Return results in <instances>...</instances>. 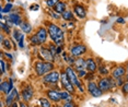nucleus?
<instances>
[{
    "mask_svg": "<svg viewBox=\"0 0 128 107\" xmlns=\"http://www.w3.org/2000/svg\"><path fill=\"white\" fill-rule=\"evenodd\" d=\"M48 36L50 37V39L56 44L57 46L64 45V39H65V35H64V32L58 25L50 23L48 24Z\"/></svg>",
    "mask_w": 128,
    "mask_h": 107,
    "instance_id": "1",
    "label": "nucleus"
},
{
    "mask_svg": "<svg viewBox=\"0 0 128 107\" xmlns=\"http://www.w3.org/2000/svg\"><path fill=\"white\" fill-rule=\"evenodd\" d=\"M54 68V63L49 62V61H36L35 62V73L37 77H43L45 74H47L48 72L53 71Z\"/></svg>",
    "mask_w": 128,
    "mask_h": 107,
    "instance_id": "2",
    "label": "nucleus"
},
{
    "mask_svg": "<svg viewBox=\"0 0 128 107\" xmlns=\"http://www.w3.org/2000/svg\"><path fill=\"white\" fill-rule=\"evenodd\" d=\"M65 72H66L67 77H68V79L71 81L72 84H74V86H77L81 93H83V92H84V88H83L82 83H81V81L79 80V77H78L77 73H76V71L70 67V66H69V67H67L65 69Z\"/></svg>",
    "mask_w": 128,
    "mask_h": 107,
    "instance_id": "3",
    "label": "nucleus"
},
{
    "mask_svg": "<svg viewBox=\"0 0 128 107\" xmlns=\"http://www.w3.org/2000/svg\"><path fill=\"white\" fill-rule=\"evenodd\" d=\"M98 85L100 90L103 93H106L108 92L110 89H113L114 86H116V82L115 80H113V78H101L98 82Z\"/></svg>",
    "mask_w": 128,
    "mask_h": 107,
    "instance_id": "4",
    "label": "nucleus"
},
{
    "mask_svg": "<svg viewBox=\"0 0 128 107\" xmlns=\"http://www.w3.org/2000/svg\"><path fill=\"white\" fill-rule=\"evenodd\" d=\"M60 79V73L58 71H50L48 72L47 74H45L43 77V82L44 83H47V84H57L58 81Z\"/></svg>",
    "mask_w": 128,
    "mask_h": 107,
    "instance_id": "5",
    "label": "nucleus"
},
{
    "mask_svg": "<svg viewBox=\"0 0 128 107\" xmlns=\"http://www.w3.org/2000/svg\"><path fill=\"white\" fill-rule=\"evenodd\" d=\"M86 51H88V48L83 44H74L70 48V55H72L74 58H79V57L86 54Z\"/></svg>",
    "mask_w": 128,
    "mask_h": 107,
    "instance_id": "6",
    "label": "nucleus"
},
{
    "mask_svg": "<svg viewBox=\"0 0 128 107\" xmlns=\"http://www.w3.org/2000/svg\"><path fill=\"white\" fill-rule=\"evenodd\" d=\"M60 82H62V88L65 89L66 91H68L69 93H71V94L74 93V85L72 84L71 81L68 79L66 72H62V73H60Z\"/></svg>",
    "mask_w": 128,
    "mask_h": 107,
    "instance_id": "7",
    "label": "nucleus"
},
{
    "mask_svg": "<svg viewBox=\"0 0 128 107\" xmlns=\"http://www.w3.org/2000/svg\"><path fill=\"white\" fill-rule=\"evenodd\" d=\"M86 89H88V92L90 93V95H91L92 97H101L102 95H103V92L100 90L98 83H95L94 81H90V82L88 83Z\"/></svg>",
    "mask_w": 128,
    "mask_h": 107,
    "instance_id": "8",
    "label": "nucleus"
},
{
    "mask_svg": "<svg viewBox=\"0 0 128 107\" xmlns=\"http://www.w3.org/2000/svg\"><path fill=\"white\" fill-rule=\"evenodd\" d=\"M13 88V80H7V81H2L1 84H0V91L4 94H9L12 91Z\"/></svg>",
    "mask_w": 128,
    "mask_h": 107,
    "instance_id": "9",
    "label": "nucleus"
},
{
    "mask_svg": "<svg viewBox=\"0 0 128 107\" xmlns=\"http://www.w3.org/2000/svg\"><path fill=\"white\" fill-rule=\"evenodd\" d=\"M46 95L52 102H55V103H58L62 101V95H60V92L59 91H56V90H48L46 92Z\"/></svg>",
    "mask_w": 128,
    "mask_h": 107,
    "instance_id": "10",
    "label": "nucleus"
},
{
    "mask_svg": "<svg viewBox=\"0 0 128 107\" xmlns=\"http://www.w3.org/2000/svg\"><path fill=\"white\" fill-rule=\"evenodd\" d=\"M16 101L19 100V93H18V90L13 89L12 91L7 95V97H6V104H7V106H11L13 102H16Z\"/></svg>",
    "mask_w": 128,
    "mask_h": 107,
    "instance_id": "11",
    "label": "nucleus"
},
{
    "mask_svg": "<svg viewBox=\"0 0 128 107\" xmlns=\"http://www.w3.org/2000/svg\"><path fill=\"white\" fill-rule=\"evenodd\" d=\"M21 95H22V98L24 100V102H30V101L32 100V97H33V95H34L33 88H32L31 85L24 88V89H23V91H22Z\"/></svg>",
    "mask_w": 128,
    "mask_h": 107,
    "instance_id": "12",
    "label": "nucleus"
},
{
    "mask_svg": "<svg viewBox=\"0 0 128 107\" xmlns=\"http://www.w3.org/2000/svg\"><path fill=\"white\" fill-rule=\"evenodd\" d=\"M126 73H127V70L124 66H117V67H115L112 70V76H113V78H115V79H117V78H123L124 76H126Z\"/></svg>",
    "mask_w": 128,
    "mask_h": 107,
    "instance_id": "13",
    "label": "nucleus"
},
{
    "mask_svg": "<svg viewBox=\"0 0 128 107\" xmlns=\"http://www.w3.org/2000/svg\"><path fill=\"white\" fill-rule=\"evenodd\" d=\"M40 56L43 57V59H45L46 61H49V62H53L54 61V56L55 55L52 53V50L49 48H40Z\"/></svg>",
    "mask_w": 128,
    "mask_h": 107,
    "instance_id": "14",
    "label": "nucleus"
},
{
    "mask_svg": "<svg viewBox=\"0 0 128 107\" xmlns=\"http://www.w3.org/2000/svg\"><path fill=\"white\" fill-rule=\"evenodd\" d=\"M35 35L37 36V38L40 39V44H44L46 42V39H47V37H48V31L46 30L45 27H40L35 33Z\"/></svg>",
    "mask_w": 128,
    "mask_h": 107,
    "instance_id": "15",
    "label": "nucleus"
},
{
    "mask_svg": "<svg viewBox=\"0 0 128 107\" xmlns=\"http://www.w3.org/2000/svg\"><path fill=\"white\" fill-rule=\"evenodd\" d=\"M74 12L76 13V15L80 19H84L86 16V10L82 4H74Z\"/></svg>",
    "mask_w": 128,
    "mask_h": 107,
    "instance_id": "16",
    "label": "nucleus"
},
{
    "mask_svg": "<svg viewBox=\"0 0 128 107\" xmlns=\"http://www.w3.org/2000/svg\"><path fill=\"white\" fill-rule=\"evenodd\" d=\"M86 60V70L89 72H91V73H95V71L98 70V65H96L95 59L88 58Z\"/></svg>",
    "mask_w": 128,
    "mask_h": 107,
    "instance_id": "17",
    "label": "nucleus"
},
{
    "mask_svg": "<svg viewBox=\"0 0 128 107\" xmlns=\"http://www.w3.org/2000/svg\"><path fill=\"white\" fill-rule=\"evenodd\" d=\"M8 20L12 23L13 25H16V26H19V25L22 24V18L20 16V14L18 13H11L9 14V18Z\"/></svg>",
    "mask_w": 128,
    "mask_h": 107,
    "instance_id": "18",
    "label": "nucleus"
},
{
    "mask_svg": "<svg viewBox=\"0 0 128 107\" xmlns=\"http://www.w3.org/2000/svg\"><path fill=\"white\" fill-rule=\"evenodd\" d=\"M74 66V68H76V70H77V71L84 70V69H86V60L83 59V58H81V57H79V58L76 59Z\"/></svg>",
    "mask_w": 128,
    "mask_h": 107,
    "instance_id": "19",
    "label": "nucleus"
},
{
    "mask_svg": "<svg viewBox=\"0 0 128 107\" xmlns=\"http://www.w3.org/2000/svg\"><path fill=\"white\" fill-rule=\"evenodd\" d=\"M62 18L67 22H72L74 21V12L71 10H66L62 13Z\"/></svg>",
    "mask_w": 128,
    "mask_h": 107,
    "instance_id": "20",
    "label": "nucleus"
},
{
    "mask_svg": "<svg viewBox=\"0 0 128 107\" xmlns=\"http://www.w3.org/2000/svg\"><path fill=\"white\" fill-rule=\"evenodd\" d=\"M66 7H67V5H66L65 2H64V1H59V2H58V3L53 8V9H54L55 12H57L58 14H62L64 11H66V10H67V9H66Z\"/></svg>",
    "mask_w": 128,
    "mask_h": 107,
    "instance_id": "21",
    "label": "nucleus"
},
{
    "mask_svg": "<svg viewBox=\"0 0 128 107\" xmlns=\"http://www.w3.org/2000/svg\"><path fill=\"white\" fill-rule=\"evenodd\" d=\"M20 27H21V31L24 34H30L31 32H32V30H33L32 25L28 22H22V24L20 25Z\"/></svg>",
    "mask_w": 128,
    "mask_h": 107,
    "instance_id": "22",
    "label": "nucleus"
},
{
    "mask_svg": "<svg viewBox=\"0 0 128 107\" xmlns=\"http://www.w3.org/2000/svg\"><path fill=\"white\" fill-rule=\"evenodd\" d=\"M60 95H62V101H65V102L72 101L71 93H69L68 91H60Z\"/></svg>",
    "mask_w": 128,
    "mask_h": 107,
    "instance_id": "23",
    "label": "nucleus"
},
{
    "mask_svg": "<svg viewBox=\"0 0 128 107\" xmlns=\"http://www.w3.org/2000/svg\"><path fill=\"white\" fill-rule=\"evenodd\" d=\"M40 107H52V104L45 97H40Z\"/></svg>",
    "mask_w": 128,
    "mask_h": 107,
    "instance_id": "24",
    "label": "nucleus"
},
{
    "mask_svg": "<svg viewBox=\"0 0 128 107\" xmlns=\"http://www.w3.org/2000/svg\"><path fill=\"white\" fill-rule=\"evenodd\" d=\"M12 35H13L14 40L19 42V40L21 39V37H22L23 35H24V34H23L21 31H19V30H14V31H13V33H12Z\"/></svg>",
    "mask_w": 128,
    "mask_h": 107,
    "instance_id": "25",
    "label": "nucleus"
},
{
    "mask_svg": "<svg viewBox=\"0 0 128 107\" xmlns=\"http://www.w3.org/2000/svg\"><path fill=\"white\" fill-rule=\"evenodd\" d=\"M12 8H13L12 3H11V2H9V3L6 4L4 8H1V13H2V14H4V13H9Z\"/></svg>",
    "mask_w": 128,
    "mask_h": 107,
    "instance_id": "26",
    "label": "nucleus"
},
{
    "mask_svg": "<svg viewBox=\"0 0 128 107\" xmlns=\"http://www.w3.org/2000/svg\"><path fill=\"white\" fill-rule=\"evenodd\" d=\"M98 73L101 74V76H107V74H108V70H107L106 69V67H104L103 65H101L100 66V68H98Z\"/></svg>",
    "mask_w": 128,
    "mask_h": 107,
    "instance_id": "27",
    "label": "nucleus"
},
{
    "mask_svg": "<svg viewBox=\"0 0 128 107\" xmlns=\"http://www.w3.org/2000/svg\"><path fill=\"white\" fill-rule=\"evenodd\" d=\"M1 45H2V47L6 48L7 50H10V49H11V43H10V40L8 38L4 39V42L1 43Z\"/></svg>",
    "mask_w": 128,
    "mask_h": 107,
    "instance_id": "28",
    "label": "nucleus"
},
{
    "mask_svg": "<svg viewBox=\"0 0 128 107\" xmlns=\"http://www.w3.org/2000/svg\"><path fill=\"white\" fill-rule=\"evenodd\" d=\"M30 42H31V44L32 45H42L40 44V39L37 38V36L36 35H33L30 38Z\"/></svg>",
    "mask_w": 128,
    "mask_h": 107,
    "instance_id": "29",
    "label": "nucleus"
},
{
    "mask_svg": "<svg viewBox=\"0 0 128 107\" xmlns=\"http://www.w3.org/2000/svg\"><path fill=\"white\" fill-rule=\"evenodd\" d=\"M58 2H59V0H46V4H47L49 8H54Z\"/></svg>",
    "mask_w": 128,
    "mask_h": 107,
    "instance_id": "30",
    "label": "nucleus"
},
{
    "mask_svg": "<svg viewBox=\"0 0 128 107\" xmlns=\"http://www.w3.org/2000/svg\"><path fill=\"white\" fill-rule=\"evenodd\" d=\"M115 82H116V86H118V88H122V86L125 84V80L123 78H117V79L115 80Z\"/></svg>",
    "mask_w": 128,
    "mask_h": 107,
    "instance_id": "31",
    "label": "nucleus"
},
{
    "mask_svg": "<svg viewBox=\"0 0 128 107\" xmlns=\"http://www.w3.org/2000/svg\"><path fill=\"white\" fill-rule=\"evenodd\" d=\"M62 107H78V106H77V104H76L74 102L69 101V102H65V103H64Z\"/></svg>",
    "mask_w": 128,
    "mask_h": 107,
    "instance_id": "32",
    "label": "nucleus"
},
{
    "mask_svg": "<svg viewBox=\"0 0 128 107\" xmlns=\"http://www.w3.org/2000/svg\"><path fill=\"white\" fill-rule=\"evenodd\" d=\"M0 67H1V74L6 73V61L4 60V58H1L0 60Z\"/></svg>",
    "mask_w": 128,
    "mask_h": 107,
    "instance_id": "33",
    "label": "nucleus"
},
{
    "mask_svg": "<svg viewBox=\"0 0 128 107\" xmlns=\"http://www.w3.org/2000/svg\"><path fill=\"white\" fill-rule=\"evenodd\" d=\"M122 92L125 95H128V82H125V84L122 86Z\"/></svg>",
    "mask_w": 128,
    "mask_h": 107,
    "instance_id": "34",
    "label": "nucleus"
},
{
    "mask_svg": "<svg viewBox=\"0 0 128 107\" xmlns=\"http://www.w3.org/2000/svg\"><path fill=\"white\" fill-rule=\"evenodd\" d=\"M49 14H50V16H53V18L56 19V20H58V19H59V16H60V14H58L57 12H55L54 10L53 11H49Z\"/></svg>",
    "mask_w": 128,
    "mask_h": 107,
    "instance_id": "35",
    "label": "nucleus"
},
{
    "mask_svg": "<svg viewBox=\"0 0 128 107\" xmlns=\"http://www.w3.org/2000/svg\"><path fill=\"white\" fill-rule=\"evenodd\" d=\"M24 35H23L22 37H21V39H20L19 40V42H18V44H19V47L20 48H24Z\"/></svg>",
    "mask_w": 128,
    "mask_h": 107,
    "instance_id": "36",
    "label": "nucleus"
},
{
    "mask_svg": "<svg viewBox=\"0 0 128 107\" xmlns=\"http://www.w3.org/2000/svg\"><path fill=\"white\" fill-rule=\"evenodd\" d=\"M86 74H88V72L86 71V69H84V70H79L78 71V77H86Z\"/></svg>",
    "mask_w": 128,
    "mask_h": 107,
    "instance_id": "37",
    "label": "nucleus"
},
{
    "mask_svg": "<svg viewBox=\"0 0 128 107\" xmlns=\"http://www.w3.org/2000/svg\"><path fill=\"white\" fill-rule=\"evenodd\" d=\"M86 80H88L89 82H90V81H92L93 79H94V73H91V72H90V74L88 73V74L86 76Z\"/></svg>",
    "mask_w": 128,
    "mask_h": 107,
    "instance_id": "38",
    "label": "nucleus"
},
{
    "mask_svg": "<svg viewBox=\"0 0 128 107\" xmlns=\"http://www.w3.org/2000/svg\"><path fill=\"white\" fill-rule=\"evenodd\" d=\"M31 10H33V11H36L37 9H40V5L38 4H34V5H31V8H30Z\"/></svg>",
    "mask_w": 128,
    "mask_h": 107,
    "instance_id": "39",
    "label": "nucleus"
},
{
    "mask_svg": "<svg viewBox=\"0 0 128 107\" xmlns=\"http://www.w3.org/2000/svg\"><path fill=\"white\" fill-rule=\"evenodd\" d=\"M117 23H122V24H124V23H125L124 18H118L117 19Z\"/></svg>",
    "mask_w": 128,
    "mask_h": 107,
    "instance_id": "40",
    "label": "nucleus"
},
{
    "mask_svg": "<svg viewBox=\"0 0 128 107\" xmlns=\"http://www.w3.org/2000/svg\"><path fill=\"white\" fill-rule=\"evenodd\" d=\"M10 107H20V105L18 104V102H13V103H12V105H11Z\"/></svg>",
    "mask_w": 128,
    "mask_h": 107,
    "instance_id": "41",
    "label": "nucleus"
},
{
    "mask_svg": "<svg viewBox=\"0 0 128 107\" xmlns=\"http://www.w3.org/2000/svg\"><path fill=\"white\" fill-rule=\"evenodd\" d=\"M4 55H6V57H7V58H9L10 60H12V56H11L10 54H8V53H7V54H4Z\"/></svg>",
    "mask_w": 128,
    "mask_h": 107,
    "instance_id": "42",
    "label": "nucleus"
},
{
    "mask_svg": "<svg viewBox=\"0 0 128 107\" xmlns=\"http://www.w3.org/2000/svg\"><path fill=\"white\" fill-rule=\"evenodd\" d=\"M20 107H28V106L25 105V103H21L20 104Z\"/></svg>",
    "mask_w": 128,
    "mask_h": 107,
    "instance_id": "43",
    "label": "nucleus"
},
{
    "mask_svg": "<svg viewBox=\"0 0 128 107\" xmlns=\"http://www.w3.org/2000/svg\"><path fill=\"white\" fill-rule=\"evenodd\" d=\"M125 80H126V82H128V72L126 73V76H125Z\"/></svg>",
    "mask_w": 128,
    "mask_h": 107,
    "instance_id": "44",
    "label": "nucleus"
},
{
    "mask_svg": "<svg viewBox=\"0 0 128 107\" xmlns=\"http://www.w3.org/2000/svg\"><path fill=\"white\" fill-rule=\"evenodd\" d=\"M126 70H127V72H128V62H127V66H126Z\"/></svg>",
    "mask_w": 128,
    "mask_h": 107,
    "instance_id": "45",
    "label": "nucleus"
},
{
    "mask_svg": "<svg viewBox=\"0 0 128 107\" xmlns=\"http://www.w3.org/2000/svg\"><path fill=\"white\" fill-rule=\"evenodd\" d=\"M11 1V0H7V2H10Z\"/></svg>",
    "mask_w": 128,
    "mask_h": 107,
    "instance_id": "46",
    "label": "nucleus"
}]
</instances>
